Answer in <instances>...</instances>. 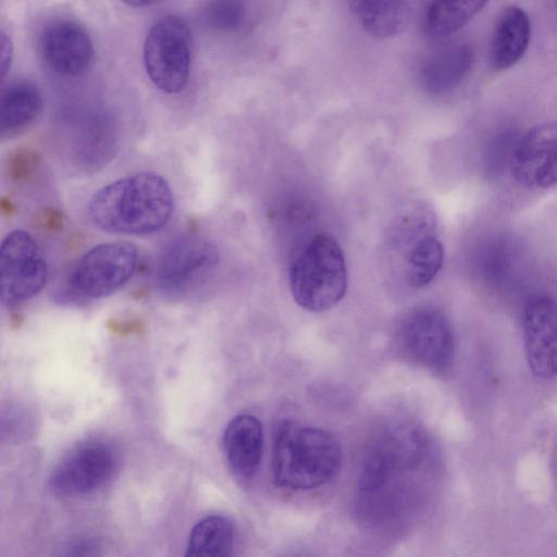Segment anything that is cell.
I'll use <instances>...</instances> for the list:
<instances>
[{"instance_id":"1","label":"cell","mask_w":557,"mask_h":557,"mask_svg":"<svg viewBox=\"0 0 557 557\" xmlns=\"http://www.w3.org/2000/svg\"><path fill=\"white\" fill-rule=\"evenodd\" d=\"M173 208L168 181L158 173L140 172L100 188L89 201L88 213L106 232L147 235L169 222Z\"/></svg>"},{"instance_id":"2","label":"cell","mask_w":557,"mask_h":557,"mask_svg":"<svg viewBox=\"0 0 557 557\" xmlns=\"http://www.w3.org/2000/svg\"><path fill=\"white\" fill-rule=\"evenodd\" d=\"M342 449L325 430L284 421L273 442L272 472L275 485L288 490H311L336 474Z\"/></svg>"},{"instance_id":"3","label":"cell","mask_w":557,"mask_h":557,"mask_svg":"<svg viewBox=\"0 0 557 557\" xmlns=\"http://www.w3.org/2000/svg\"><path fill=\"white\" fill-rule=\"evenodd\" d=\"M290 293L305 310L322 312L336 306L347 289L343 250L327 234L315 235L293 261Z\"/></svg>"},{"instance_id":"4","label":"cell","mask_w":557,"mask_h":557,"mask_svg":"<svg viewBox=\"0 0 557 557\" xmlns=\"http://www.w3.org/2000/svg\"><path fill=\"white\" fill-rule=\"evenodd\" d=\"M138 262V249L131 243L98 245L76 261L66 276L62 295L70 301L106 297L134 275Z\"/></svg>"},{"instance_id":"5","label":"cell","mask_w":557,"mask_h":557,"mask_svg":"<svg viewBox=\"0 0 557 557\" xmlns=\"http://www.w3.org/2000/svg\"><path fill=\"white\" fill-rule=\"evenodd\" d=\"M144 65L151 83L166 94H178L187 85L191 64V33L187 22L169 14L149 29L143 49Z\"/></svg>"},{"instance_id":"6","label":"cell","mask_w":557,"mask_h":557,"mask_svg":"<svg viewBox=\"0 0 557 557\" xmlns=\"http://www.w3.org/2000/svg\"><path fill=\"white\" fill-rule=\"evenodd\" d=\"M120 463L117 448L102 437L88 438L76 445L55 466L51 490L63 496L83 495L106 485Z\"/></svg>"},{"instance_id":"7","label":"cell","mask_w":557,"mask_h":557,"mask_svg":"<svg viewBox=\"0 0 557 557\" xmlns=\"http://www.w3.org/2000/svg\"><path fill=\"white\" fill-rule=\"evenodd\" d=\"M47 280V263L37 242L26 232L8 234L0 248V299L4 307L34 297Z\"/></svg>"},{"instance_id":"8","label":"cell","mask_w":557,"mask_h":557,"mask_svg":"<svg viewBox=\"0 0 557 557\" xmlns=\"http://www.w3.org/2000/svg\"><path fill=\"white\" fill-rule=\"evenodd\" d=\"M218 263L219 251L212 243L195 235L182 236L161 253L156 282L165 295L183 297L203 283Z\"/></svg>"},{"instance_id":"9","label":"cell","mask_w":557,"mask_h":557,"mask_svg":"<svg viewBox=\"0 0 557 557\" xmlns=\"http://www.w3.org/2000/svg\"><path fill=\"white\" fill-rule=\"evenodd\" d=\"M398 337L406 356L421 367L443 371L453 360V330L437 309L422 307L409 312L400 323Z\"/></svg>"},{"instance_id":"10","label":"cell","mask_w":557,"mask_h":557,"mask_svg":"<svg viewBox=\"0 0 557 557\" xmlns=\"http://www.w3.org/2000/svg\"><path fill=\"white\" fill-rule=\"evenodd\" d=\"M523 342L532 373L541 379L557 377V302L547 295H534L523 310Z\"/></svg>"},{"instance_id":"11","label":"cell","mask_w":557,"mask_h":557,"mask_svg":"<svg viewBox=\"0 0 557 557\" xmlns=\"http://www.w3.org/2000/svg\"><path fill=\"white\" fill-rule=\"evenodd\" d=\"M94 44L84 26L70 20L47 24L38 37V53L45 65L60 76L85 72L94 57Z\"/></svg>"},{"instance_id":"12","label":"cell","mask_w":557,"mask_h":557,"mask_svg":"<svg viewBox=\"0 0 557 557\" xmlns=\"http://www.w3.org/2000/svg\"><path fill=\"white\" fill-rule=\"evenodd\" d=\"M515 178L529 188L557 183V123L535 125L519 137L510 165Z\"/></svg>"},{"instance_id":"13","label":"cell","mask_w":557,"mask_h":557,"mask_svg":"<svg viewBox=\"0 0 557 557\" xmlns=\"http://www.w3.org/2000/svg\"><path fill=\"white\" fill-rule=\"evenodd\" d=\"M222 443L232 472L239 479H251L262 458L263 429L260 420L251 414L234 417L224 430Z\"/></svg>"},{"instance_id":"14","label":"cell","mask_w":557,"mask_h":557,"mask_svg":"<svg viewBox=\"0 0 557 557\" xmlns=\"http://www.w3.org/2000/svg\"><path fill=\"white\" fill-rule=\"evenodd\" d=\"M531 39V21L519 5H507L498 15L490 46V60L495 70L515 65L525 53Z\"/></svg>"},{"instance_id":"15","label":"cell","mask_w":557,"mask_h":557,"mask_svg":"<svg viewBox=\"0 0 557 557\" xmlns=\"http://www.w3.org/2000/svg\"><path fill=\"white\" fill-rule=\"evenodd\" d=\"M115 146L114 124L101 113L83 121L73 139L78 163L91 169L103 165L112 157Z\"/></svg>"},{"instance_id":"16","label":"cell","mask_w":557,"mask_h":557,"mask_svg":"<svg viewBox=\"0 0 557 557\" xmlns=\"http://www.w3.org/2000/svg\"><path fill=\"white\" fill-rule=\"evenodd\" d=\"M349 7L363 29L380 38L403 33L411 18V7L407 1H352Z\"/></svg>"},{"instance_id":"17","label":"cell","mask_w":557,"mask_h":557,"mask_svg":"<svg viewBox=\"0 0 557 557\" xmlns=\"http://www.w3.org/2000/svg\"><path fill=\"white\" fill-rule=\"evenodd\" d=\"M0 104L1 135L12 136L36 120L42 108V97L33 83L16 82L4 89Z\"/></svg>"},{"instance_id":"18","label":"cell","mask_w":557,"mask_h":557,"mask_svg":"<svg viewBox=\"0 0 557 557\" xmlns=\"http://www.w3.org/2000/svg\"><path fill=\"white\" fill-rule=\"evenodd\" d=\"M234 528L220 515L198 521L190 531L184 557H232Z\"/></svg>"},{"instance_id":"19","label":"cell","mask_w":557,"mask_h":557,"mask_svg":"<svg viewBox=\"0 0 557 557\" xmlns=\"http://www.w3.org/2000/svg\"><path fill=\"white\" fill-rule=\"evenodd\" d=\"M472 52L466 45L454 46L435 54L424 66L423 82L432 92H443L458 86L468 74Z\"/></svg>"},{"instance_id":"20","label":"cell","mask_w":557,"mask_h":557,"mask_svg":"<svg viewBox=\"0 0 557 557\" xmlns=\"http://www.w3.org/2000/svg\"><path fill=\"white\" fill-rule=\"evenodd\" d=\"M486 1H433L425 11V30L435 37L453 34L466 25Z\"/></svg>"},{"instance_id":"21","label":"cell","mask_w":557,"mask_h":557,"mask_svg":"<svg viewBox=\"0 0 557 557\" xmlns=\"http://www.w3.org/2000/svg\"><path fill=\"white\" fill-rule=\"evenodd\" d=\"M444 249L432 234L420 237L407 256L406 277L409 285L423 287L431 283L442 268Z\"/></svg>"},{"instance_id":"22","label":"cell","mask_w":557,"mask_h":557,"mask_svg":"<svg viewBox=\"0 0 557 557\" xmlns=\"http://www.w3.org/2000/svg\"><path fill=\"white\" fill-rule=\"evenodd\" d=\"M246 18V10L239 1H211L203 10V20L211 28L221 32L239 29Z\"/></svg>"},{"instance_id":"23","label":"cell","mask_w":557,"mask_h":557,"mask_svg":"<svg viewBox=\"0 0 557 557\" xmlns=\"http://www.w3.org/2000/svg\"><path fill=\"white\" fill-rule=\"evenodd\" d=\"M505 248L504 246H492L483 255V276L494 285L509 283L515 274V270H512L513 261L509 251Z\"/></svg>"},{"instance_id":"24","label":"cell","mask_w":557,"mask_h":557,"mask_svg":"<svg viewBox=\"0 0 557 557\" xmlns=\"http://www.w3.org/2000/svg\"><path fill=\"white\" fill-rule=\"evenodd\" d=\"M39 161V156L32 150H16L8 162L10 177L16 183L27 182L36 172Z\"/></svg>"},{"instance_id":"25","label":"cell","mask_w":557,"mask_h":557,"mask_svg":"<svg viewBox=\"0 0 557 557\" xmlns=\"http://www.w3.org/2000/svg\"><path fill=\"white\" fill-rule=\"evenodd\" d=\"M62 557H101V550L95 541L81 540L66 548Z\"/></svg>"},{"instance_id":"26","label":"cell","mask_w":557,"mask_h":557,"mask_svg":"<svg viewBox=\"0 0 557 557\" xmlns=\"http://www.w3.org/2000/svg\"><path fill=\"white\" fill-rule=\"evenodd\" d=\"M13 59V44L11 37L4 32H1V73L4 77L11 67Z\"/></svg>"},{"instance_id":"27","label":"cell","mask_w":557,"mask_h":557,"mask_svg":"<svg viewBox=\"0 0 557 557\" xmlns=\"http://www.w3.org/2000/svg\"><path fill=\"white\" fill-rule=\"evenodd\" d=\"M41 225L51 232L59 231L63 225L62 213L54 208H47L40 218Z\"/></svg>"},{"instance_id":"28","label":"cell","mask_w":557,"mask_h":557,"mask_svg":"<svg viewBox=\"0 0 557 557\" xmlns=\"http://www.w3.org/2000/svg\"><path fill=\"white\" fill-rule=\"evenodd\" d=\"M109 327L116 333L126 334L139 331L143 325L140 324V321H111Z\"/></svg>"},{"instance_id":"29","label":"cell","mask_w":557,"mask_h":557,"mask_svg":"<svg viewBox=\"0 0 557 557\" xmlns=\"http://www.w3.org/2000/svg\"><path fill=\"white\" fill-rule=\"evenodd\" d=\"M1 209L4 214L11 215L15 211V206L11 199L3 197L1 200Z\"/></svg>"},{"instance_id":"30","label":"cell","mask_w":557,"mask_h":557,"mask_svg":"<svg viewBox=\"0 0 557 557\" xmlns=\"http://www.w3.org/2000/svg\"><path fill=\"white\" fill-rule=\"evenodd\" d=\"M284 557H312V556L305 550H294V552L286 554Z\"/></svg>"}]
</instances>
